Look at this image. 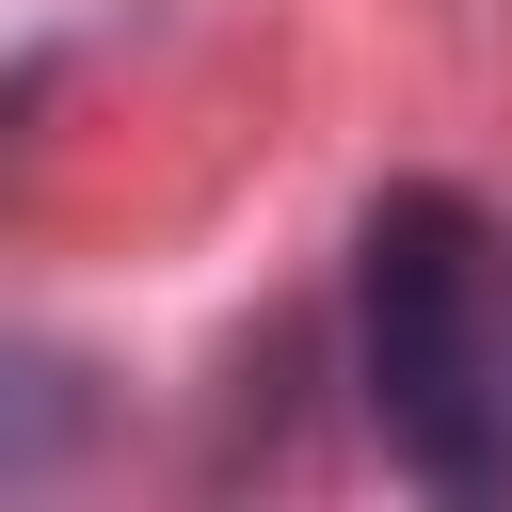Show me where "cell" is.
Instances as JSON below:
<instances>
[{
    "label": "cell",
    "instance_id": "6da1fadb",
    "mask_svg": "<svg viewBox=\"0 0 512 512\" xmlns=\"http://www.w3.org/2000/svg\"><path fill=\"white\" fill-rule=\"evenodd\" d=\"M352 400L416 496H512V224L480 192L352 224Z\"/></svg>",
    "mask_w": 512,
    "mask_h": 512
},
{
    "label": "cell",
    "instance_id": "7a4b0ae2",
    "mask_svg": "<svg viewBox=\"0 0 512 512\" xmlns=\"http://www.w3.org/2000/svg\"><path fill=\"white\" fill-rule=\"evenodd\" d=\"M64 448H80V368L32 352V336H0V480H32Z\"/></svg>",
    "mask_w": 512,
    "mask_h": 512
}]
</instances>
